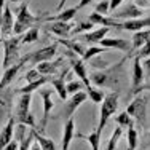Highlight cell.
I'll return each mask as SVG.
<instances>
[{
  "instance_id": "6da1fadb",
  "label": "cell",
  "mask_w": 150,
  "mask_h": 150,
  "mask_svg": "<svg viewBox=\"0 0 150 150\" xmlns=\"http://www.w3.org/2000/svg\"><path fill=\"white\" fill-rule=\"evenodd\" d=\"M40 23H42V18L32 15V13L29 11V2H24L23 5L19 6L18 13H16L15 26H13V34L21 35V34H24L27 29H30L32 26H37V24H40Z\"/></svg>"
},
{
  "instance_id": "7a4b0ae2",
  "label": "cell",
  "mask_w": 150,
  "mask_h": 150,
  "mask_svg": "<svg viewBox=\"0 0 150 150\" xmlns=\"http://www.w3.org/2000/svg\"><path fill=\"white\" fill-rule=\"evenodd\" d=\"M118 109V93H109L105 94L104 101L101 102V110H99V125H98V129L104 131L105 125L109 123L110 117L117 112Z\"/></svg>"
},
{
  "instance_id": "3957f363",
  "label": "cell",
  "mask_w": 150,
  "mask_h": 150,
  "mask_svg": "<svg viewBox=\"0 0 150 150\" xmlns=\"http://www.w3.org/2000/svg\"><path fill=\"white\" fill-rule=\"evenodd\" d=\"M19 45H21V37H6L2 40V48H3V67H10L19 61Z\"/></svg>"
},
{
  "instance_id": "277c9868",
  "label": "cell",
  "mask_w": 150,
  "mask_h": 150,
  "mask_svg": "<svg viewBox=\"0 0 150 150\" xmlns=\"http://www.w3.org/2000/svg\"><path fill=\"white\" fill-rule=\"evenodd\" d=\"M126 112L131 115L136 123L141 128L145 126V121H147V98L144 96H136L133 101L129 102V105L126 107Z\"/></svg>"
},
{
  "instance_id": "5b68a950",
  "label": "cell",
  "mask_w": 150,
  "mask_h": 150,
  "mask_svg": "<svg viewBox=\"0 0 150 150\" xmlns=\"http://www.w3.org/2000/svg\"><path fill=\"white\" fill-rule=\"evenodd\" d=\"M66 56L69 58V64H70V70H74L75 75H77L78 78H80L81 81L85 83V86H91V81H90V75H88V70H86V66H85V61L81 58H78V54H75V53L69 51L67 50L66 51Z\"/></svg>"
},
{
  "instance_id": "8992f818",
  "label": "cell",
  "mask_w": 150,
  "mask_h": 150,
  "mask_svg": "<svg viewBox=\"0 0 150 150\" xmlns=\"http://www.w3.org/2000/svg\"><path fill=\"white\" fill-rule=\"evenodd\" d=\"M86 99H88V94L85 91H78V93H75V94H72V98H67L66 101H64V107H62V112H61L62 118H66V120L74 118L75 112L78 110V107L83 104Z\"/></svg>"
},
{
  "instance_id": "52a82bcc",
  "label": "cell",
  "mask_w": 150,
  "mask_h": 150,
  "mask_svg": "<svg viewBox=\"0 0 150 150\" xmlns=\"http://www.w3.org/2000/svg\"><path fill=\"white\" fill-rule=\"evenodd\" d=\"M56 54H58V43H51L40 50H35L32 53H27L26 58L30 64H40L45 62V61H51Z\"/></svg>"
},
{
  "instance_id": "ba28073f",
  "label": "cell",
  "mask_w": 150,
  "mask_h": 150,
  "mask_svg": "<svg viewBox=\"0 0 150 150\" xmlns=\"http://www.w3.org/2000/svg\"><path fill=\"white\" fill-rule=\"evenodd\" d=\"M145 80V74H144V67L139 58H133V70H131V94L137 96L141 93V88L144 85Z\"/></svg>"
},
{
  "instance_id": "9c48e42d",
  "label": "cell",
  "mask_w": 150,
  "mask_h": 150,
  "mask_svg": "<svg viewBox=\"0 0 150 150\" xmlns=\"http://www.w3.org/2000/svg\"><path fill=\"white\" fill-rule=\"evenodd\" d=\"M13 26H15V15L11 11V6L5 3L3 11L0 15V38H6L13 34Z\"/></svg>"
},
{
  "instance_id": "30bf717a",
  "label": "cell",
  "mask_w": 150,
  "mask_h": 150,
  "mask_svg": "<svg viewBox=\"0 0 150 150\" xmlns=\"http://www.w3.org/2000/svg\"><path fill=\"white\" fill-rule=\"evenodd\" d=\"M27 62H29V61H27V58H26V56H23V58L18 61L16 64L6 67L5 72H3V75H2V78H0V90H5V88H10V86H11V81L16 78V75L19 74V70L23 69V67L26 66Z\"/></svg>"
},
{
  "instance_id": "8fae6325",
  "label": "cell",
  "mask_w": 150,
  "mask_h": 150,
  "mask_svg": "<svg viewBox=\"0 0 150 150\" xmlns=\"http://www.w3.org/2000/svg\"><path fill=\"white\" fill-rule=\"evenodd\" d=\"M101 46L105 50L113 48V50H118V51H123V53H126V58L128 56H133V45H131V42L126 40V38H118V37L102 38Z\"/></svg>"
},
{
  "instance_id": "7c38bea8",
  "label": "cell",
  "mask_w": 150,
  "mask_h": 150,
  "mask_svg": "<svg viewBox=\"0 0 150 150\" xmlns=\"http://www.w3.org/2000/svg\"><path fill=\"white\" fill-rule=\"evenodd\" d=\"M15 94L16 91H11V88L0 90V126L5 120H8V113L11 110V101Z\"/></svg>"
},
{
  "instance_id": "4fadbf2b",
  "label": "cell",
  "mask_w": 150,
  "mask_h": 150,
  "mask_svg": "<svg viewBox=\"0 0 150 150\" xmlns=\"http://www.w3.org/2000/svg\"><path fill=\"white\" fill-rule=\"evenodd\" d=\"M54 90H46L40 88V96H42V101H43V117H42V126H40V133H43L46 129V125H48V118H50V112L53 110L54 107V102H53L51 96Z\"/></svg>"
},
{
  "instance_id": "5bb4252c",
  "label": "cell",
  "mask_w": 150,
  "mask_h": 150,
  "mask_svg": "<svg viewBox=\"0 0 150 150\" xmlns=\"http://www.w3.org/2000/svg\"><path fill=\"white\" fill-rule=\"evenodd\" d=\"M112 18L113 19H137V18H142V15H144V10L137 8V6L134 5L133 2L128 3V5H125L123 8H120L118 11H113L112 13Z\"/></svg>"
},
{
  "instance_id": "9a60e30c",
  "label": "cell",
  "mask_w": 150,
  "mask_h": 150,
  "mask_svg": "<svg viewBox=\"0 0 150 150\" xmlns=\"http://www.w3.org/2000/svg\"><path fill=\"white\" fill-rule=\"evenodd\" d=\"M109 30H110V27H99V29H96V30H90V32L81 34L78 40L83 42V43H90V45L101 43V40L105 38V35L109 34Z\"/></svg>"
},
{
  "instance_id": "2e32d148",
  "label": "cell",
  "mask_w": 150,
  "mask_h": 150,
  "mask_svg": "<svg viewBox=\"0 0 150 150\" xmlns=\"http://www.w3.org/2000/svg\"><path fill=\"white\" fill-rule=\"evenodd\" d=\"M72 29H74L72 24L64 23V21H54V23H50V26H46V30L51 32L53 35H56L59 38H67Z\"/></svg>"
},
{
  "instance_id": "e0dca14e",
  "label": "cell",
  "mask_w": 150,
  "mask_h": 150,
  "mask_svg": "<svg viewBox=\"0 0 150 150\" xmlns=\"http://www.w3.org/2000/svg\"><path fill=\"white\" fill-rule=\"evenodd\" d=\"M88 21L93 23L94 26H102V27H117V29H121V23H118L113 18H109L107 15H101V13H91L88 16Z\"/></svg>"
},
{
  "instance_id": "ac0fdd59",
  "label": "cell",
  "mask_w": 150,
  "mask_h": 150,
  "mask_svg": "<svg viewBox=\"0 0 150 150\" xmlns=\"http://www.w3.org/2000/svg\"><path fill=\"white\" fill-rule=\"evenodd\" d=\"M69 72H70V69L62 70V74H61L58 78H51V81H50L51 86H53V90H54V93L62 99V101H66L67 96H69V93H67V90H66V78H67V75H69Z\"/></svg>"
},
{
  "instance_id": "d6986e66",
  "label": "cell",
  "mask_w": 150,
  "mask_h": 150,
  "mask_svg": "<svg viewBox=\"0 0 150 150\" xmlns=\"http://www.w3.org/2000/svg\"><path fill=\"white\" fill-rule=\"evenodd\" d=\"M15 125H16L15 117H10L6 120L5 126L2 128V131H0V150L5 149V145L13 139V136H15Z\"/></svg>"
},
{
  "instance_id": "ffe728a7",
  "label": "cell",
  "mask_w": 150,
  "mask_h": 150,
  "mask_svg": "<svg viewBox=\"0 0 150 150\" xmlns=\"http://www.w3.org/2000/svg\"><path fill=\"white\" fill-rule=\"evenodd\" d=\"M77 13H78L77 6H72V8H67V10H61V11H58V15H53V16H45L43 15L42 16V21H45V23H54V21L70 23Z\"/></svg>"
},
{
  "instance_id": "44dd1931",
  "label": "cell",
  "mask_w": 150,
  "mask_h": 150,
  "mask_svg": "<svg viewBox=\"0 0 150 150\" xmlns=\"http://www.w3.org/2000/svg\"><path fill=\"white\" fill-rule=\"evenodd\" d=\"M74 137H75V120L69 118L66 120V125H64V129H62V141H61L62 149L61 150H69Z\"/></svg>"
},
{
  "instance_id": "7402d4cb",
  "label": "cell",
  "mask_w": 150,
  "mask_h": 150,
  "mask_svg": "<svg viewBox=\"0 0 150 150\" xmlns=\"http://www.w3.org/2000/svg\"><path fill=\"white\" fill-rule=\"evenodd\" d=\"M58 43L64 45L67 50H69V51L75 53V54H78L80 58L85 54V51H86V46H85L83 42L75 40V38H58Z\"/></svg>"
},
{
  "instance_id": "603a6c76",
  "label": "cell",
  "mask_w": 150,
  "mask_h": 150,
  "mask_svg": "<svg viewBox=\"0 0 150 150\" xmlns=\"http://www.w3.org/2000/svg\"><path fill=\"white\" fill-rule=\"evenodd\" d=\"M147 26H150V18H137V19H128L125 23H121V29L131 30V32L142 30Z\"/></svg>"
},
{
  "instance_id": "cb8c5ba5",
  "label": "cell",
  "mask_w": 150,
  "mask_h": 150,
  "mask_svg": "<svg viewBox=\"0 0 150 150\" xmlns=\"http://www.w3.org/2000/svg\"><path fill=\"white\" fill-rule=\"evenodd\" d=\"M61 64H62V58H59L58 61H45V62H40V64H37L35 69L42 75H54L61 67Z\"/></svg>"
},
{
  "instance_id": "d4e9b609",
  "label": "cell",
  "mask_w": 150,
  "mask_h": 150,
  "mask_svg": "<svg viewBox=\"0 0 150 150\" xmlns=\"http://www.w3.org/2000/svg\"><path fill=\"white\" fill-rule=\"evenodd\" d=\"M30 101H32V96L30 93H24V94L19 96V101H18V107H16V117L15 120L21 118V117H24L26 113L30 112Z\"/></svg>"
},
{
  "instance_id": "484cf974",
  "label": "cell",
  "mask_w": 150,
  "mask_h": 150,
  "mask_svg": "<svg viewBox=\"0 0 150 150\" xmlns=\"http://www.w3.org/2000/svg\"><path fill=\"white\" fill-rule=\"evenodd\" d=\"M51 81V75H43L42 78H38V80L32 81V83H27L26 86L19 88V90H16L18 94H24V93H32L35 90H40V88H43L46 83H50Z\"/></svg>"
},
{
  "instance_id": "4316f807",
  "label": "cell",
  "mask_w": 150,
  "mask_h": 150,
  "mask_svg": "<svg viewBox=\"0 0 150 150\" xmlns=\"http://www.w3.org/2000/svg\"><path fill=\"white\" fill-rule=\"evenodd\" d=\"M77 137H80V139H85V141L88 142V144L91 145V150H99L101 149V137H102V131L101 129H98L96 128L93 133L90 134H77Z\"/></svg>"
},
{
  "instance_id": "83f0119b",
  "label": "cell",
  "mask_w": 150,
  "mask_h": 150,
  "mask_svg": "<svg viewBox=\"0 0 150 150\" xmlns=\"http://www.w3.org/2000/svg\"><path fill=\"white\" fill-rule=\"evenodd\" d=\"M150 40V29H142L134 32L133 38H131V45H133V51L139 50L141 46H144Z\"/></svg>"
},
{
  "instance_id": "f1b7e54d",
  "label": "cell",
  "mask_w": 150,
  "mask_h": 150,
  "mask_svg": "<svg viewBox=\"0 0 150 150\" xmlns=\"http://www.w3.org/2000/svg\"><path fill=\"white\" fill-rule=\"evenodd\" d=\"M32 131H34V139L38 142V144H40L42 150H56V144H54V141H53V139L46 137V136H43V133L34 129V128H32Z\"/></svg>"
},
{
  "instance_id": "f546056e",
  "label": "cell",
  "mask_w": 150,
  "mask_h": 150,
  "mask_svg": "<svg viewBox=\"0 0 150 150\" xmlns=\"http://www.w3.org/2000/svg\"><path fill=\"white\" fill-rule=\"evenodd\" d=\"M38 38H40V27H38V26H32L30 29H27L23 34V37H21V45L34 43V42H37Z\"/></svg>"
},
{
  "instance_id": "4dcf8cb0",
  "label": "cell",
  "mask_w": 150,
  "mask_h": 150,
  "mask_svg": "<svg viewBox=\"0 0 150 150\" xmlns=\"http://www.w3.org/2000/svg\"><path fill=\"white\" fill-rule=\"evenodd\" d=\"M126 141H128V149L126 150H136L139 144V134L136 131L134 125L128 126V134H126Z\"/></svg>"
},
{
  "instance_id": "1f68e13d",
  "label": "cell",
  "mask_w": 150,
  "mask_h": 150,
  "mask_svg": "<svg viewBox=\"0 0 150 150\" xmlns=\"http://www.w3.org/2000/svg\"><path fill=\"white\" fill-rule=\"evenodd\" d=\"M90 81L91 83H94L96 86H105V85H109V72H93L90 75Z\"/></svg>"
},
{
  "instance_id": "d6a6232c",
  "label": "cell",
  "mask_w": 150,
  "mask_h": 150,
  "mask_svg": "<svg viewBox=\"0 0 150 150\" xmlns=\"http://www.w3.org/2000/svg\"><path fill=\"white\" fill-rule=\"evenodd\" d=\"M121 136H123V128H121V126L115 128V131L112 133V136H110V139H109V142H107V145H105L104 150H117Z\"/></svg>"
},
{
  "instance_id": "836d02e7",
  "label": "cell",
  "mask_w": 150,
  "mask_h": 150,
  "mask_svg": "<svg viewBox=\"0 0 150 150\" xmlns=\"http://www.w3.org/2000/svg\"><path fill=\"white\" fill-rule=\"evenodd\" d=\"M86 94H88V98H90V101L94 102V104H101V102L104 101V98H105V93L102 90L94 88V86H88L86 88Z\"/></svg>"
},
{
  "instance_id": "e575fe53",
  "label": "cell",
  "mask_w": 150,
  "mask_h": 150,
  "mask_svg": "<svg viewBox=\"0 0 150 150\" xmlns=\"http://www.w3.org/2000/svg\"><path fill=\"white\" fill-rule=\"evenodd\" d=\"M115 121L121 128H128V126H131V125H134V120L131 118V115L126 112V110H123L121 113H118V115L115 117Z\"/></svg>"
},
{
  "instance_id": "d590c367",
  "label": "cell",
  "mask_w": 150,
  "mask_h": 150,
  "mask_svg": "<svg viewBox=\"0 0 150 150\" xmlns=\"http://www.w3.org/2000/svg\"><path fill=\"white\" fill-rule=\"evenodd\" d=\"M93 26L94 24L90 23V21H83V23H80L78 26H74V29L70 30V35H81V34H85V32H90L93 29Z\"/></svg>"
},
{
  "instance_id": "8d00e7d4",
  "label": "cell",
  "mask_w": 150,
  "mask_h": 150,
  "mask_svg": "<svg viewBox=\"0 0 150 150\" xmlns=\"http://www.w3.org/2000/svg\"><path fill=\"white\" fill-rule=\"evenodd\" d=\"M85 88V83L78 78V80H69L66 83V90L69 94H75V93H78V91H81Z\"/></svg>"
},
{
  "instance_id": "74e56055",
  "label": "cell",
  "mask_w": 150,
  "mask_h": 150,
  "mask_svg": "<svg viewBox=\"0 0 150 150\" xmlns=\"http://www.w3.org/2000/svg\"><path fill=\"white\" fill-rule=\"evenodd\" d=\"M105 51V48H102L101 45L99 46H90V48H86V51H85V54L81 56V59L83 61H91L94 56H98V54H101V53H104Z\"/></svg>"
},
{
  "instance_id": "f35d334b",
  "label": "cell",
  "mask_w": 150,
  "mask_h": 150,
  "mask_svg": "<svg viewBox=\"0 0 150 150\" xmlns=\"http://www.w3.org/2000/svg\"><path fill=\"white\" fill-rule=\"evenodd\" d=\"M16 123L26 125V126H30V128H34V129H37V123H35V118H34V115H32L30 112L26 113L24 117H21V118H18Z\"/></svg>"
},
{
  "instance_id": "ab89813d",
  "label": "cell",
  "mask_w": 150,
  "mask_h": 150,
  "mask_svg": "<svg viewBox=\"0 0 150 150\" xmlns=\"http://www.w3.org/2000/svg\"><path fill=\"white\" fill-rule=\"evenodd\" d=\"M32 142H34V131H32V128H30V133L26 136V139L24 137L19 139V149L18 150H29Z\"/></svg>"
},
{
  "instance_id": "60d3db41",
  "label": "cell",
  "mask_w": 150,
  "mask_h": 150,
  "mask_svg": "<svg viewBox=\"0 0 150 150\" xmlns=\"http://www.w3.org/2000/svg\"><path fill=\"white\" fill-rule=\"evenodd\" d=\"M96 13H101V15H109L110 13V0H101V2L96 5Z\"/></svg>"
},
{
  "instance_id": "b9f144b4",
  "label": "cell",
  "mask_w": 150,
  "mask_h": 150,
  "mask_svg": "<svg viewBox=\"0 0 150 150\" xmlns=\"http://www.w3.org/2000/svg\"><path fill=\"white\" fill-rule=\"evenodd\" d=\"M42 77H43V75L38 72L37 69H30V70H27V72H26V75H24V80H26L27 83H32V81L38 80V78H42Z\"/></svg>"
},
{
  "instance_id": "7bdbcfd3",
  "label": "cell",
  "mask_w": 150,
  "mask_h": 150,
  "mask_svg": "<svg viewBox=\"0 0 150 150\" xmlns=\"http://www.w3.org/2000/svg\"><path fill=\"white\" fill-rule=\"evenodd\" d=\"M136 58H139V59H145V58H149L150 56V40L147 42V43H145L144 46H141V48H139V51L136 53Z\"/></svg>"
},
{
  "instance_id": "ee69618b",
  "label": "cell",
  "mask_w": 150,
  "mask_h": 150,
  "mask_svg": "<svg viewBox=\"0 0 150 150\" xmlns=\"http://www.w3.org/2000/svg\"><path fill=\"white\" fill-rule=\"evenodd\" d=\"M133 3L141 10H149L150 8V0H133Z\"/></svg>"
},
{
  "instance_id": "f6af8a7d",
  "label": "cell",
  "mask_w": 150,
  "mask_h": 150,
  "mask_svg": "<svg viewBox=\"0 0 150 150\" xmlns=\"http://www.w3.org/2000/svg\"><path fill=\"white\" fill-rule=\"evenodd\" d=\"M18 149H19V141H18V139H11V141L5 145L3 150H18Z\"/></svg>"
},
{
  "instance_id": "bcb514c9",
  "label": "cell",
  "mask_w": 150,
  "mask_h": 150,
  "mask_svg": "<svg viewBox=\"0 0 150 150\" xmlns=\"http://www.w3.org/2000/svg\"><path fill=\"white\" fill-rule=\"evenodd\" d=\"M142 67H144V74H145V77H150V56L142 61Z\"/></svg>"
},
{
  "instance_id": "7dc6e473",
  "label": "cell",
  "mask_w": 150,
  "mask_h": 150,
  "mask_svg": "<svg viewBox=\"0 0 150 150\" xmlns=\"http://www.w3.org/2000/svg\"><path fill=\"white\" fill-rule=\"evenodd\" d=\"M123 2H125V0H110V13H113L115 10H118V6Z\"/></svg>"
},
{
  "instance_id": "c3c4849f",
  "label": "cell",
  "mask_w": 150,
  "mask_h": 150,
  "mask_svg": "<svg viewBox=\"0 0 150 150\" xmlns=\"http://www.w3.org/2000/svg\"><path fill=\"white\" fill-rule=\"evenodd\" d=\"M91 2H93V0H80V2H78V5H77V10L85 8V6H86V5H90Z\"/></svg>"
},
{
  "instance_id": "681fc988",
  "label": "cell",
  "mask_w": 150,
  "mask_h": 150,
  "mask_svg": "<svg viewBox=\"0 0 150 150\" xmlns=\"http://www.w3.org/2000/svg\"><path fill=\"white\" fill-rule=\"evenodd\" d=\"M29 150H42V147H40V144H38V142L34 139V142H32V145H30Z\"/></svg>"
},
{
  "instance_id": "f907efd6",
  "label": "cell",
  "mask_w": 150,
  "mask_h": 150,
  "mask_svg": "<svg viewBox=\"0 0 150 150\" xmlns=\"http://www.w3.org/2000/svg\"><path fill=\"white\" fill-rule=\"evenodd\" d=\"M66 2H67V0H59V3H58V6H56V10H58V11H61V10H62V6L66 5Z\"/></svg>"
},
{
  "instance_id": "816d5d0a",
  "label": "cell",
  "mask_w": 150,
  "mask_h": 150,
  "mask_svg": "<svg viewBox=\"0 0 150 150\" xmlns=\"http://www.w3.org/2000/svg\"><path fill=\"white\" fill-rule=\"evenodd\" d=\"M142 90H149V91H150V81H149V83H144V85H142L141 91H142Z\"/></svg>"
},
{
  "instance_id": "f5cc1de1",
  "label": "cell",
  "mask_w": 150,
  "mask_h": 150,
  "mask_svg": "<svg viewBox=\"0 0 150 150\" xmlns=\"http://www.w3.org/2000/svg\"><path fill=\"white\" fill-rule=\"evenodd\" d=\"M5 2H6V0H0V15H2V11H3V6H5Z\"/></svg>"
},
{
  "instance_id": "db71d44e",
  "label": "cell",
  "mask_w": 150,
  "mask_h": 150,
  "mask_svg": "<svg viewBox=\"0 0 150 150\" xmlns=\"http://www.w3.org/2000/svg\"><path fill=\"white\" fill-rule=\"evenodd\" d=\"M11 3H19V2H23V0H10Z\"/></svg>"
},
{
  "instance_id": "11a10c76",
  "label": "cell",
  "mask_w": 150,
  "mask_h": 150,
  "mask_svg": "<svg viewBox=\"0 0 150 150\" xmlns=\"http://www.w3.org/2000/svg\"><path fill=\"white\" fill-rule=\"evenodd\" d=\"M26 2H30V0H26Z\"/></svg>"
},
{
  "instance_id": "9f6ffc18",
  "label": "cell",
  "mask_w": 150,
  "mask_h": 150,
  "mask_svg": "<svg viewBox=\"0 0 150 150\" xmlns=\"http://www.w3.org/2000/svg\"><path fill=\"white\" fill-rule=\"evenodd\" d=\"M0 40H2V38H0Z\"/></svg>"
}]
</instances>
